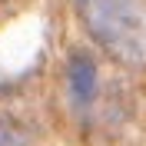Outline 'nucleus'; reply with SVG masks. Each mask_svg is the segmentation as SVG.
Segmentation results:
<instances>
[{
  "label": "nucleus",
  "mask_w": 146,
  "mask_h": 146,
  "mask_svg": "<svg viewBox=\"0 0 146 146\" xmlns=\"http://www.w3.org/2000/svg\"><path fill=\"white\" fill-rule=\"evenodd\" d=\"M90 33L123 63H146V0H76Z\"/></svg>",
  "instance_id": "1"
},
{
  "label": "nucleus",
  "mask_w": 146,
  "mask_h": 146,
  "mask_svg": "<svg viewBox=\"0 0 146 146\" xmlns=\"http://www.w3.org/2000/svg\"><path fill=\"white\" fill-rule=\"evenodd\" d=\"M70 96H73V103L76 106H90L93 103V96H96V63H93L90 56H73L70 60Z\"/></svg>",
  "instance_id": "2"
},
{
  "label": "nucleus",
  "mask_w": 146,
  "mask_h": 146,
  "mask_svg": "<svg viewBox=\"0 0 146 146\" xmlns=\"http://www.w3.org/2000/svg\"><path fill=\"white\" fill-rule=\"evenodd\" d=\"M27 143H30V133L17 119L0 116V146H27Z\"/></svg>",
  "instance_id": "3"
}]
</instances>
